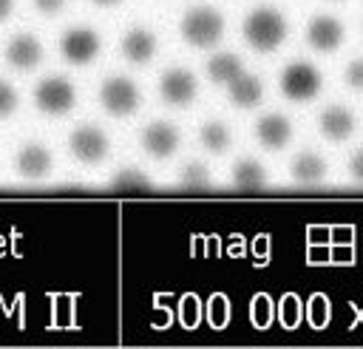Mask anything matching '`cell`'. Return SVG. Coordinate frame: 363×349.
Segmentation results:
<instances>
[{
	"label": "cell",
	"instance_id": "cell-1",
	"mask_svg": "<svg viewBox=\"0 0 363 349\" xmlns=\"http://www.w3.org/2000/svg\"><path fill=\"white\" fill-rule=\"evenodd\" d=\"M289 34V23L281 9L275 6H258L252 9L241 23V37L255 54H272L284 45Z\"/></svg>",
	"mask_w": 363,
	"mask_h": 349
},
{
	"label": "cell",
	"instance_id": "cell-2",
	"mask_svg": "<svg viewBox=\"0 0 363 349\" xmlns=\"http://www.w3.org/2000/svg\"><path fill=\"white\" fill-rule=\"evenodd\" d=\"M224 34H227V20L213 6H196V9L184 11L179 20V37L190 48H201V51L213 48L224 40Z\"/></svg>",
	"mask_w": 363,
	"mask_h": 349
},
{
	"label": "cell",
	"instance_id": "cell-3",
	"mask_svg": "<svg viewBox=\"0 0 363 349\" xmlns=\"http://www.w3.org/2000/svg\"><path fill=\"white\" fill-rule=\"evenodd\" d=\"M31 102L43 116H51V119L68 116L77 108V85L60 74L43 77L31 91Z\"/></svg>",
	"mask_w": 363,
	"mask_h": 349
},
{
	"label": "cell",
	"instance_id": "cell-4",
	"mask_svg": "<svg viewBox=\"0 0 363 349\" xmlns=\"http://www.w3.org/2000/svg\"><path fill=\"white\" fill-rule=\"evenodd\" d=\"M320 88H323V74L318 65L306 60L286 62L278 74V91L289 102H309L320 94Z\"/></svg>",
	"mask_w": 363,
	"mask_h": 349
},
{
	"label": "cell",
	"instance_id": "cell-5",
	"mask_svg": "<svg viewBox=\"0 0 363 349\" xmlns=\"http://www.w3.org/2000/svg\"><path fill=\"white\" fill-rule=\"evenodd\" d=\"M96 99H99V108L113 116V119H128L139 111L142 105V91L133 79L128 77H105L99 91H96Z\"/></svg>",
	"mask_w": 363,
	"mask_h": 349
},
{
	"label": "cell",
	"instance_id": "cell-6",
	"mask_svg": "<svg viewBox=\"0 0 363 349\" xmlns=\"http://www.w3.org/2000/svg\"><path fill=\"white\" fill-rule=\"evenodd\" d=\"M57 51H60V57H62L68 65L85 68V65H91V62L99 57V51H102V37H99V31L91 28V26H71V28L62 31V37H60V43H57Z\"/></svg>",
	"mask_w": 363,
	"mask_h": 349
},
{
	"label": "cell",
	"instance_id": "cell-7",
	"mask_svg": "<svg viewBox=\"0 0 363 349\" xmlns=\"http://www.w3.org/2000/svg\"><path fill=\"white\" fill-rule=\"evenodd\" d=\"M68 150L71 156L79 162V165H102L111 153V139L102 128L96 125H77L71 133H68Z\"/></svg>",
	"mask_w": 363,
	"mask_h": 349
},
{
	"label": "cell",
	"instance_id": "cell-8",
	"mask_svg": "<svg viewBox=\"0 0 363 349\" xmlns=\"http://www.w3.org/2000/svg\"><path fill=\"white\" fill-rule=\"evenodd\" d=\"M306 45L318 54H335L343 43H346V26L343 20L332 17V14H315L309 23H306Z\"/></svg>",
	"mask_w": 363,
	"mask_h": 349
},
{
	"label": "cell",
	"instance_id": "cell-9",
	"mask_svg": "<svg viewBox=\"0 0 363 349\" xmlns=\"http://www.w3.org/2000/svg\"><path fill=\"white\" fill-rule=\"evenodd\" d=\"M139 145L150 159H170L182 145V131L167 119H153L142 128Z\"/></svg>",
	"mask_w": 363,
	"mask_h": 349
},
{
	"label": "cell",
	"instance_id": "cell-10",
	"mask_svg": "<svg viewBox=\"0 0 363 349\" xmlns=\"http://www.w3.org/2000/svg\"><path fill=\"white\" fill-rule=\"evenodd\" d=\"M43 57H45V48H43V43H40V37H34V34H28V31L14 34V37L6 43V48H3L6 65L14 68L17 74L34 71V68L43 62Z\"/></svg>",
	"mask_w": 363,
	"mask_h": 349
},
{
	"label": "cell",
	"instance_id": "cell-11",
	"mask_svg": "<svg viewBox=\"0 0 363 349\" xmlns=\"http://www.w3.org/2000/svg\"><path fill=\"white\" fill-rule=\"evenodd\" d=\"M159 96L170 108H187L199 96V79L187 68H167L159 79Z\"/></svg>",
	"mask_w": 363,
	"mask_h": 349
},
{
	"label": "cell",
	"instance_id": "cell-12",
	"mask_svg": "<svg viewBox=\"0 0 363 349\" xmlns=\"http://www.w3.org/2000/svg\"><path fill=\"white\" fill-rule=\"evenodd\" d=\"M14 170L20 179L40 182L54 170V153L43 142H26L14 156Z\"/></svg>",
	"mask_w": 363,
	"mask_h": 349
},
{
	"label": "cell",
	"instance_id": "cell-13",
	"mask_svg": "<svg viewBox=\"0 0 363 349\" xmlns=\"http://www.w3.org/2000/svg\"><path fill=\"white\" fill-rule=\"evenodd\" d=\"M295 136V128L286 113H264L255 119V139L264 150H284Z\"/></svg>",
	"mask_w": 363,
	"mask_h": 349
},
{
	"label": "cell",
	"instance_id": "cell-14",
	"mask_svg": "<svg viewBox=\"0 0 363 349\" xmlns=\"http://www.w3.org/2000/svg\"><path fill=\"white\" fill-rule=\"evenodd\" d=\"M156 48H159V40L150 28L145 26H133L122 34L119 40V54L130 62V65H147L153 57H156Z\"/></svg>",
	"mask_w": 363,
	"mask_h": 349
},
{
	"label": "cell",
	"instance_id": "cell-15",
	"mask_svg": "<svg viewBox=\"0 0 363 349\" xmlns=\"http://www.w3.org/2000/svg\"><path fill=\"white\" fill-rule=\"evenodd\" d=\"M318 131L329 142H346L354 133V113L343 105H326L318 113Z\"/></svg>",
	"mask_w": 363,
	"mask_h": 349
},
{
	"label": "cell",
	"instance_id": "cell-16",
	"mask_svg": "<svg viewBox=\"0 0 363 349\" xmlns=\"http://www.w3.org/2000/svg\"><path fill=\"white\" fill-rule=\"evenodd\" d=\"M227 99L233 108H241V111H250V108H258L261 99H264V82L261 77L250 74V71H241L230 85H227Z\"/></svg>",
	"mask_w": 363,
	"mask_h": 349
},
{
	"label": "cell",
	"instance_id": "cell-17",
	"mask_svg": "<svg viewBox=\"0 0 363 349\" xmlns=\"http://www.w3.org/2000/svg\"><path fill=\"white\" fill-rule=\"evenodd\" d=\"M289 179L298 184H318L326 179V162L315 150H298L289 159Z\"/></svg>",
	"mask_w": 363,
	"mask_h": 349
},
{
	"label": "cell",
	"instance_id": "cell-18",
	"mask_svg": "<svg viewBox=\"0 0 363 349\" xmlns=\"http://www.w3.org/2000/svg\"><path fill=\"white\" fill-rule=\"evenodd\" d=\"M204 71H207V79H210V82H216V85H230V82L244 71V62H241V57H238L235 51H218V54H213V57L207 60Z\"/></svg>",
	"mask_w": 363,
	"mask_h": 349
},
{
	"label": "cell",
	"instance_id": "cell-19",
	"mask_svg": "<svg viewBox=\"0 0 363 349\" xmlns=\"http://www.w3.org/2000/svg\"><path fill=\"white\" fill-rule=\"evenodd\" d=\"M230 179H233V184H235V187L255 190V187H264V184H267V170H264V165H261L258 159L244 156V159H238V162L233 165Z\"/></svg>",
	"mask_w": 363,
	"mask_h": 349
},
{
	"label": "cell",
	"instance_id": "cell-20",
	"mask_svg": "<svg viewBox=\"0 0 363 349\" xmlns=\"http://www.w3.org/2000/svg\"><path fill=\"white\" fill-rule=\"evenodd\" d=\"M199 142H201V148L207 150V153H224V150H230V145H233V133H230V128L224 125V122H218V119H210V122H204L201 128H199Z\"/></svg>",
	"mask_w": 363,
	"mask_h": 349
},
{
	"label": "cell",
	"instance_id": "cell-21",
	"mask_svg": "<svg viewBox=\"0 0 363 349\" xmlns=\"http://www.w3.org/2000/svg\"><path fill=\"white\" fill-rule=\"evenodd\" d=\"M179 184L182 187H207L210 184V170L204 162H187L182 170H179Z\"/></svg>",
	"mask_w": 363,
	"mask_h": 349
},
{
	"label": "cell",
	"instance_id": "cell-22",
	"mask_svg": "<svg viewBox=\"0 0 363 349\" xmlns=\"http://www.w3.org/2000/svg\"><path fill=\"white\" fill-rule=\"evenodd\" d=\"M17 108H20V94H17V88H14L11 82L0 79V122L11 119V116L17 113Z\"/></svg>",
	"mask_w": 363,
	"mask_h": 349
},
{
	"label": "cell",
	"instance_id": "cell-23",
	"mask_svg": "<svg viewBox=\"0 0 363 349\" xmlns=\"http://www.w3.org/2000/svg\"><path fill=\"white\" fill-rule=\"evenodd\" d=\"M111 184H116V187H150V179L142 170H136V167H122L111 179Z\"/></svg>",
	"mask_w": 363,
	"mask_h": 349
},
{
	"label": "cell",
	"instance_id": "cell-24",
	"mask_svg": "<svg viewBox=\"0 0 363 349\" xmlns=\"http://www.w3.org/2000/svg\"><path fill=\"white\" fill-rule=\"evenodd\" d=\"M343 82L352 88V91H363V57H354L346 62L343 68Z\"/></svg>",
	"mask_w": 363,
	"mask_h": 349
},
{
	"label": "cell",
	"instance_id": "cell-25",
	"mask_svg": "<svg viewBox=\"0 0 363 349\" xmlns=\"http://www.w3.org/2000/svg\"><path fill=\"white\" fill-rule=\"evenodd\" d=\"M65 3H68V0H31L34 11L43 14V17H57V14L65 9Z\"/></svg>",
	"mask_w": 363,
	"mask_h": 349
},
{
	"label": "cell",
	"instance_id": "cell-26",
	"mask_svg": "<svg viewBox=\"0 0 363 349\" xmlns=\"http://www.w3.org/2000/svg\"><path fill=\"white\" fill-rule=\"evenodd\" d=\"M349 176L354 182H363V148H357L352 156H349Z\"/></svg>",
	"mask_w": 363,
	"mask_h": 349
},
{
	"label": "cell",
	"instance_id": "cell-27",
	"mask_svg": "<svg viewBox=\"0 0 363 349\" xmlns=\"http://www.w3.org/2000/svg\"><path fill=\"white\" fill-rule=\"evenodd\" d=\"M14 9H17V0H0V26L14 17Z\"/></svg>",
	"mask_w": 363,
	"mask_h": 349
},
{
	"label": "cell",
	"instance_id": "cell-28",
	"mask_svg": "<svg viewBox=\"0 0 363 349\" xmlns=\"http://www.w3.org/2000/svg\"><path fill=\"white\" fill-rule=\"evenodd\" d=\"M94 6H99V9H113V6H119V3H125V0H91Z\"/></svg>",
	"mask_w": 363,
	"mask_h": 349
},
{
	"label": "cell",
	"instance_id": "cell-29",
	"mask_svg": "<svg viewBox=\"0 0 363 349\" xmlns=\"http://www.w3.org/2000/svg\"><path fill=\"white\" fill-rule=\"evenodd\" d=\"M329 3H340V0H329Z\"/></svg>",
	"mask_w": 363,
	"mask_h": 349
},
{
	"label": "cell",
	"instance_id": "cell-30",
	"mask_svg": "<svg viewBox=\"0 0 363 349\" xmlns=\"http://www.w3.org/2000/svg\"><path fill=\"white\" fill-rule=\"evenodd\" d=\"M360 28H363V23H360Z\"/></svg>",
	"mask_w": 363,
	"mask_h": 349
}]
</instances>
